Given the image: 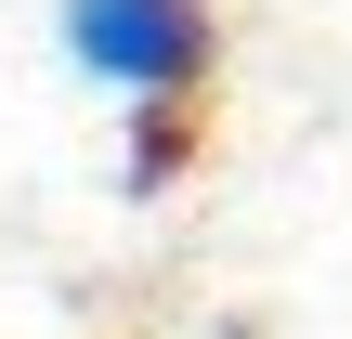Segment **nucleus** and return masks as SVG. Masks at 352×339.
Here are the masks:
<instances>
[{
  "label": "nucleus",
  "mask_w": 352,
  "mask_h": 339,
  "mask_svg": "<svg viewBox=\"0 0 352 339\" xmlns=\"http://www.w3.org/2000/svg\"><path fill=\"white\" fill-rule=\"evenodd\" d=\"M52 26H65V65L131 91V105H183L209 78V52H222L209 0H65Z\"/></svg>",
  "instance_id": "nucleus-1"
}]
</instances>
